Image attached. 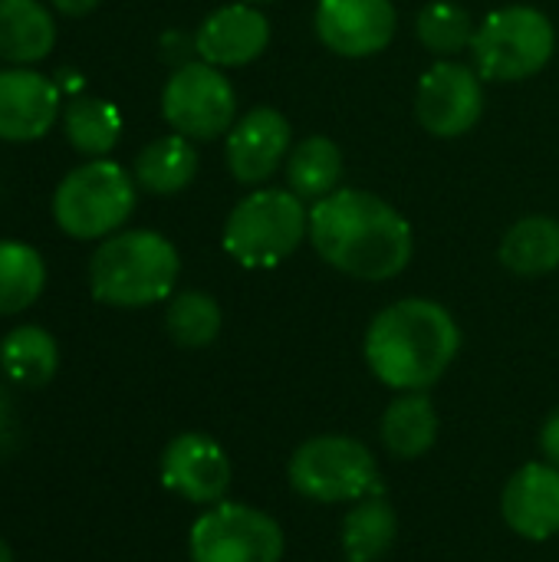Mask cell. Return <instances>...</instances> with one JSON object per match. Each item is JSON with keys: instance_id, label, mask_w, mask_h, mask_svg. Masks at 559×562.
Segmentation results:
<instances>
[{"instance_id": "1", "label": "cell", "mask_w": 559, "mask_h": 562, "mask_svg": "<svg viewBox=\"0 0 559 562\" xmlns=\"http://www.w3.org/2000/svg\"><path fill=\"white\" fill-rule=\"evenodd\" d=\"M316 254L346 277L392 280L412 260V227L382 198L339 188L310 211Z\"/></svg>"}, {"instance_id": "2", "label": "cell", "mask_w": 559, "mask_h": 562, "mask_svg": "<svg viewBox=\"0 0 559 562\" xmlns=\"http://www.w3.org/2000/svg\"><path fill=\"white\" fill-rule=\"evenodd\" d=\"M461 349V329L451 313L432 300H399L385 306L366 333V362L372 375L395 392L432 389Z\"/></svg>"}, {"instance_id": "3", "label": "cell", "mask_w": 559, "mask_h": 562, "mask_svg": "<svg viewBox=\"0 0 559 562\" xmlns=\"http://www.w3.org/2000/svg\"><path fill=\"white\" fill-rule=\"evenodd\" d=\"M181 260L168 237L155 231H125L105 237L89 260V290L105 306L138 310L161 303L178 280Z\"/></svg>"}, {"instance_id": "4", "label": "cell", "mask_w": 559, "mask_h": 562, "mask_svg": "<svg viewBox=\"0 0 559 562\" xmlns=\"http://www.w3.org/2000/svg\"><path fill=\"white\" fill-rule=\"evenodd\" d=\"M303 237H310V211L283 188L247 194L224 224V250L250 270L283 263Z\"/></svg>"}, {"instance_id": "5", "label": "cell", "mask_w": 559, "mask_h": 562, "mask_svg": "<svg viewBox=\"0 0 559 562\" xmlns=\"http://www.w3.org/2000/svg\"><path fill=\"white\" fill-rule=\"evenodd\" d=\"M132 211H135V184L122 165L105 158H92L72 168L53 194V217L59 231L76 240H96L115 234Z\"/></svg>"}, {"instance_id": "6", "label": "cell", "mask_w": 559, "mask_h": 562, "mask_svg": "<svg viewBox=\"0 0 559 562\" xmlns=\"http://www.w3.org/2000/svg\"><path fill=\"white\" fill-rule=\"evenodd\" d=\"M290 487L316 504L362 501L379 484L372 451L346 435H320L303 441L287 468Z\"/></svg>"}, {"instance_id": "7", "label": "cell", "mask_w": 559, "mask_h": 562, "mask_svg": "<svg viewBox=\"0 0 559 562\" xmlns=\"http://www.w3.org/2000/svg\"><path fill=\"white\" fill-rule=\"evenodd\" d=\"M557 46L554 23L534 7H507L491 13L471 43L478 72L494 82H517L540 72Z\"/></svg>"}, {"instance_id": "8", "label": "cell", "mask_w": 559, "mask_h": 562, "mask_svg": "<svg viewBox=\"0 0 559 562\" xmlns=\"http://www.w3.org/2000/svg\"><path fill=\"white\" fill-rule=\"evenodd\" d=\"M191 562H280V524L247 504H211L188 533Z\"/></svg>"}, {"instance_id": "9", "label": "cell", "mask_w": 559, "mask_h": 562, "mask_svg": "<svg viewBox=\"0 0 559 562\" xmlns=\"http://www.w3.org/2000/svg\"><path fill=\"white\" fill-rule=\"evenodd\" d=\"M161 112L168 125L185 138H217L221 132L234 128V86L227 76L211 63H185L175 69L161 92Z\"/></svg>"}, {"instance_id": "10", "label": "cell", "mask_w": 559, "mask_h": 562, "mask_svg": "<svg viewBox=\"0 0 559 562\" xmlns=\"http://www.w3.org/2000/svg\"><path fill=\"white\" fill-rule=\"evenodd\" d=\"M481 109H484L481 79L474 69L461 63H435L418 82V95H415L418 122L438 138H458L471 132L474 122L481 119Z\"/></svg>"}, {"instance_id": "11", "label": "cell", "mask_w": 559, "mask_h": 562, "mask_svg": "<svg viewBox=\"0 0 559 562\" xmlns=\"http://www.w3.org/2000/svg\"><path fill=\"white\" fill-rule=\"evenodd\" d=\"M158 471L161 484L188 504H221L234 477L227 451L201 431L171 438L161 451Z\"/></svg>"}, {"instance_id": "12", "label": "cell", "mask_w": 559, "mask_h": 562, "mask_svg": "<svg viewBox=\"0 0 559 562\" xmlns=\"http://www.w3.org/2000/svg\"><path fill=\"white\" fill-rule=\"evenodd\" d=\"M316 33L333 53L362 59L392 43L395 7L392 0H320Z\"/></svg>"}, {"instance_id": "13", "label": "cell", "mask_w": 559, "mask_h": 562, "mask_svg": "<svg viewBox=\"0 0 559 562\" xmlns=\"http://www.w3.org/2000/svg\"><path fill=\"white\" fill-rule=\"evenodd\" d=\"M283 158H290V122L270 105H257L241 115L227 135L231 175L244 184H257L270 178Z\"/></svg>"}, {"instance_id": "14", "label": "cell", "mask_w": 559, "mask_h": 562, "mask_svg": "<svg viewBox=\"0 0 559 562\" xmlns=\"http://www.w3.org/2000/svg\"><path fill=\"white\" fill-rule=\"evenodd\" d=\"M59 115V89L23 66L0 69V138L33 142L43 138Z\"/></svg>"}, {"instance_id": "15", "label": "cell", "mask_w": 559, "mask_h": 562, "mask_svg": "<svg viewBox=\"0 0 559 562\" xmlns=\"http://www.w3.org/2000/svg\"><path fill=\"white\" fill-rule=\"evenodd\" d=\"M501 514L524 540H550L559 533V468L524 464L504 487Z\"/></svg>"}, {"instance_id": "16", "label": "cell", "mask_w": 559, "mask_h": 562, "mask_svg": "<svg viewBox=\"0 0 559 562\" xmlns=\"http://www.w3.org/2000/svg\"><path fill=\"white\" fill-rule=\"evenodd\" d=\"M267 43H270L267 16L250 3H231L214 10L194 36L201 59L211 66H244L257 59L267 49Z\"/></svg>"}, {"instance_id": "17", "label": "cell", "mask_w": 559, "mask_h": 562, "mask_svg": "<svg viewBox=\"0 0 559 562\" xmlns=\"http://www.w3.org/2000/svg\"><path fill=\"white\" fill-rule=\"evenodd\" d=\"M56 43V23L40 0H0V59L40 63Z\"/></svg>"}, {"instance_id": "18", "label": "cell", "mask_w": 559, "mask_h": 562, "mask_svg": "<svg viewBox=\"0 0 559 562\" xmlns=\"http://www.w3.org/2000/svg\"><path fill=\"white\" fill-rule=\"evenodd\" d=\"M382 445L389 448L392 458L399 461H415L425 451H432V445L438 441V415L435 405L425 392H405L399 395L379 425Z\"/></svg>"}, {"instance_id": "19", "label": "cell", "mask_w": 559, "mask_h": 562, "mask_svg": "<svg viewBox=\"0 0 559 562\" xmlns=\"http://www.w3.org/2000/svg\"><path fill=\"white\" fill-rule=\"evenodd\" d=\"M0 369L20 389H43L59 369L56 339L43 326H16L0 342Z\"/></svg>"}, {"instance_id": "20", "label": "cell", "mask_w": 559, "mask_h": 562, "mask_svg": "<svg viewBox=\"0 0 559 562\" xmlns=\"http://www.w3.org/2000/svg\"><path fill=\"white\" fill-rule=\"evenodd\" d=\"M395 533H399L395 507L385 497L369 494L343 520V553L349 562L382 560L392 550Z\"/></svg>"}, {"instance_id": "21", "label": "cell", "mask_w": 559, "mask_h": 562, "mask_svg": "<svg viewBox=\"0 0 559 562\" xmlns=\"http://www.w3.org/2000/svg\"><path fill=\"white\" fill-rule=\"evenodd\" d=\"M198 175V151L185 135H165L145 145L135 158V181L152 194H175Z\"/></svg>"}, {"instance_id": "22", "label": "cell", "mask_w": 559, "mask_h": 562, "mask_svg": "<svg viewBox=\"0 0 559 562\" xmlns=\"http://www.w3.org/2000/svg\"><path fill=\"white\" fill-rule=\"evenodd\" d=\"M501 263L517 277H544L559 267V224L554 217H524L517 221L504 244Z\"/></svg>"}, {"instance_id": "23", "label": "cell", "mask_w": 559, "mask_h": 562, "mask_svg": "<svg viewBox=\"0 0 559 562\" xmlns=\"http://www.w3.org/2000/svg\"><path fill=\"white\" fill-rule=\"evenodd\" d=\"M339 178H343V151L336 142L323 135L303 138L287 158V181L297 198L323 201L333 191H339Z\"/></svg>"}, {"instance_id": "24", "label": "cell", "mask_w": 559, "mask_h": 562, "mask_svg": "<svg viewBox=\"0 0 559 562\" xmlns=\"http://www.w3.org/2000/svg\"><path fill=\"white\" fill-rule=\"evenodd\" d=\"M63 132H66L69 145L79 155L102 158V155H109L115 148L119 135H122V115H119V109L109 99L76 95L66 105Z\"/></svg>"}, {"instance_id": "25", "label": "cell", "mask_w": 559, "mask_h": 562, "mask_svg": "<svg viewBox=\"0 0 559 562\" xmlns=\"http://www.w3.org/2000/svg\"><path fill=\"white\" fill-rule=\"evenodd\" d=\"M46 286V263L30 244L0 240V316L30 310Z\"/></svg>"}, {"instance_id": "26", "label": "cell", "mask_w": 559, "mask_h": 562, "mask_svg": "<svg viewBox=\"0 0 559 562\" xmlns=\"http://www.w3.org/2000/svg\"><path fill=\"white\" fill-rule=\"evenodd\" d=\"M165 329L178 346L204 349L221 333V306L214 303V296H208L201 290H185L168 303Z\"/></svg>"}, {"instance_id": "27", "label": "cell", "mask_w": 559, "mask_h": 562, "mask_svg": "<svg viewBox=\"0 0 559 562\" xmlns=\"http://www.w3.org/2000/svg\"><path fill=\"white\" fill-rule=\"evenodd\" d=\"M474 20L468 10H461L458 3H448V0H438L432 7L422 10L418 16V40L438 53V56H448V53H461L474 43Z\"/></svg>"}, {"instance_id": "28", "label": "cell", "mask_w": 559, "mask_h": 562, "mask_svg": "<svg viewBox=\"0 0 559 562\" xmlns=\"http://www.w3.org/2000/svg\"><path fill=\"white\" fill-rule=\"evenodd\" d=\"M540 448H544V458L559 468V412H554L550 418H547V425H544V431H540Z\"/></svg>"}, {"instance_id": "29", "label": "cell", "mask_w": 559, "mask_h": 562, "mask_svg": "<svg viewBox=\"0 0 559 562\" xmlns=\"http://www.w3.org/2000/svg\"><path fill=\"white\" fill-rule=\"evenodd\" d=\"M96 3H99V0H53V7H56L59 13H66V16H82V13H89Z\"/></svg>"}, {"instance_id": "30", "label": "cell", "mask_w": 559, "mask_h": 562, "mask_svg": "<svg viewBox=\"0 0 559 562\" xmlns=\"http://www.w3.org/2000/svg\"><path fill=\"white\" fill-rule=\"evenodd\" d=\"M0 562H13V553H10L7 540H0Z\"/></svg>"}, {"instance_id": "31", "label": "cell", "mask_w": 559, "mask_h": 562, "mask_svg": "<svg viewBox=\"0 0 559 562\" xmlns=\"http://www.w3.org/2000/svg\"><path fill=\"white\" fill-rule=\"evenodd\" d=\"M250 3H270V0H250Z\"/></svg>"}]
</instances>
